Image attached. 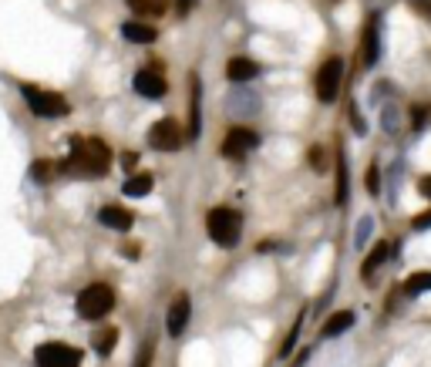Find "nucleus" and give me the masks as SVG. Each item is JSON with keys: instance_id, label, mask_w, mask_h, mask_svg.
I'll use <instances>...</instances> for the list:
<instances>
[{"instance_id": "f257e3e1", "label": "nucleus", "mask_w": 431, "mask_h": 367, "mask_svg": "<svg viewBox=\"0 0 431 367\" xmlns=\"http://www.w3.org/2000/svg\"><path fill=\"white\" fill-rule=\"evenodd\" d=\"M111 169V152L102 138H75L71 142V156L61 162V172L81 176V179H95Z\"/></svg>"}, {"instance_id": "f03ea898", "label": "nucleus", "mask_w": 431, "mask_h": 367, "mask_svg": "<svg viewBox=\"0 0 431 367\" xmlns=\"http://www.w3.org/2000/svg\"><path fill=\"white\" fill-rule=\"evenodd\" d=\"M205 233H209V239L216 246L232 250L239 243V236H243V216L236 209H229V206H216L205 216Z\"/></svg>"}, {"instance_id": "7ed1b4c3", "label": "nucleus", "mask_w": 431, "mask_h": 367, "mask_svg": "<svg viewBox=\"0 0 431 367\" xmlns=\"http://www.w3.org/2000/svg\"><path fill=\"white\" fill-rule=\"evenodd\" d=\"M75 310L81 320H102L115 310V290L108 283H88V287L77 293Z\"/></svg>"}, {"instance_id": "20e7f679", "label": "nucleus", "mask_w": 431, "mask_h": 367, "mask_svg": "<svg viewBox=\"0 0 431 367\" xmlns=\"http://www.w3.org/2000/svg\"><path fill=\"white\" fill-rule=\"evenodd\" d=\"M21 95H24L27 108H30L37 118H64V115L71 111V105H68L64 95L48 91V88H41V84H24Z\"/></svg>"}, {"instance_id": "39448f33", "label": "nucleus", "mask_w": 431, "mask_h": 367, "mask_svg": "<svg viewBox=\"0 0 431 367\" xmlns=\"http://www.w3.org/2000/svg\"><path fill=\"white\" fill-rule=\"evenodd\" d=\"M340 84H344V61H340V57H327V61L320 64V71H317V81H313L317 98H320L324 105L337 102Z\"/></svg>"}, {"instance_id": "423d86ee", "label": "nucleus", "mask_w": 431, "mask_h": 367, "mask_svg": "<svg viewBox=\"0 0 431 367\" xmlns=\"http://www.w3.org/2000/svg\"><path fill=\"white\" fill-rule=\"evenodd\" d=\"M34 364L37 367H81V350L68 347V344H61V341L41 344L34 350Z\"/></svg>"}, {"instance_id": "0eeeda50", "label": "nucleus", "mask_w": 431, "mask_h": 367, "mask_svg": "<svg viewBox=\"0 0 431 367\" xmlns=\"http://www.w3.org/2000/svg\"><path fill=\"white\" fill-rule=\"evenodd\" d=\"M253 149H259V135H256L253 129H246V125L229 129L226 138H223V145H219L223 158H243V156H250Z\"/></svg>"}, {"instance_id": "6e6552de", "label": "nucleus", "mask_w": 431, "mask_h": 367, "mask_svg": "<svg viewBox=\"0 0 431 367\" xmlns=\"http://www.w3.org/2000/svg\"><path fill=\"white\" fill-rule=\"evenodd\" d=\"M149 145L155 152H176L182 145V129H178L176 118H158L149 129Z\"/></svg>"}, {"instance_id": "1a4fd4ad", "label": "nucleus", "mask_w": 431, "mask_h": 367, "mask_svg": "<svg viewBox=\"0 0 431 367\" xmlns=\"http://www.w3.org/2000/svg\"><path fill=\"white\" fill-rule=\"evenodd\" d=\"M360 68H374L380 57V17L378 14H371L367 17V24L360 30Z\"/></svg>"}, {"instance_id": "9d476101", "label": "nucleus", "mask_w": 431, "mask_h": 367, "mask_svg": "<svg viewBox=\"0 0 431 367\" xmlns=\"http://www.w3.org/2000/svg\"><path fill=\"white\" fill-rule=\"evenodd\" d=\"M189 317H192V300H189L185 293H178L176 300H172V307H169V314H165V330H169V337H178V334L189 327Z\"/></svg>"}, {"instance_id": "9b49d317", "label": "nucleus", "mask_w": 431, "mask_h": 367, "mask_svg": "<svg viewBox=\"0 0 431 367\" xmlns=\"http://www.w3.org/2000/svg\"><path fill=\"white\" fill-rule=\"evenodd\" d=\"M135 91L142 95V98H162L165 91H169V84H165V78L158 75V71H138L135 75Z\"/></svg>"}, {"instance_id": "f8f14e48", "label": "nucleus", "mask_w": 431, "mask_h": 367, "mask_svg": "<svg viewBox=\"0 0 431 367\" xmlns=\"http://www.w3.org/2000/svg\"><path fill=\"white\" fill-rule=\"evenodd\" d=\"M226 78L236 81V84H246V81L259 78V64L250 61V57H229L226 61Z\"/></svg>"}, {"instance_id": "ddd939ff", "label": "nucleus", "mask_w": 431, "mask_h": 367, "mask_svg": "<svg viewBox=\"0 0 431 367\" xmlns=\"http://www.w3.org/2000/svg\"><path fill=\"white\" fill-rule=\"evenodd\" d=\"M192 98H189V138H199L203 131V91H199V78L192 75Z\"/></svg>"}, {"instance_id": "4468645a", "label": "nucleus", "mask_w": 431, "mask_h": 367, "mask_svg": "<svg viewBox=\"0 0 431 367\" xmlns=\"http://www.w3.org/2000/svg\"><path fill=\"white\" fill-rule=\"evenodd\" d=\"M98 219H102V226H108V229H118V233H125V229H131V212L122 209V206H104L102 212H98Z\"/></svg>"}, {"instance_id": "2eb2a0df", "label": "nucleus", "mask_w": 431, "mask_h": 367, "mask_svg": "<svg viewBox=\"0 0 431 367\" xmlns=\"http://www.w3.org/2000/svg\"><path fill=\"white\" fill-rule=\"evenodd\" d=\"M122 37L131 41V44H152V41H155V27L152 24H142V21H125V24H122Z\"/></svg>"}, {"instance_id": "dca6fc26", "label": "nucleus", "mask_w": 431, "mask_h": 367, "mask_svg": "<svg viewBox=\"0 0 431 367\" xmlns=\"http://www.w3.org/2000/svg\"><path fill=\"white\" fill-rule=\"evenodd\" d=\"M354 327V314L351 310H340V314H330L327 323H324V330H320V337L330 341V337H337V334H344V330H351Z\"/></svg>"}, {"instance_id": "f3484780", "label": "nucleus", "mask_w": 431, "mask_h": 367, "mask_svg": "<svg viewBox=\"0 0 431 367\" xmlns=\"http://www.w3.org/2000/svg\"><path fill=\"white\" fill-rule=\"evenodd\" d=\"M391 256V243H378L367 256H364V266H360V276H374V270H378L380 263Z\"/></svg>"}, {"instance_id": "a211bd4d", "label": "nucleus", "mask_w": 431, "mask_h": 367, "mask_svg": "<svg viewBox=\"0 0 431 367\" xmlns=\"http://www.w3.org/2000/svg\"><path fill=\"white\" fill-rule=\"evenodd\" d=\"M155 189V179L149 176V172H138V176H131L125 182V196H131V199H142V196H149Z\"/></svg>"}, {"instance_id": "6ab92c4d", "label": "nucleus", "mask_w": 431, "mask_h": 367, "mask_svg": "<svg viewBox=\"0 0 431 367\" xmlns=\"http://www.w3.org/2000/svg\"><path fill=\"white\" fill-rule=\"evenodd\" d=\"M421 293H431V270L411 273L405 280V297H421Z\"/></svg>"}, {"instance_id": "aec40b11", "label": "nucleus", "mask_w": 431, "mask_h": 367, "mask_svg": "<svg viewBox=\"0 0 431 367\" xmlns=\"http://www.w3.org/2000/svg\"><path fill=\"white\" fill-rule=\"evenodd\" d=\"M333 199H337V206L347 203V156H344V149H337V192H333Z\"/></svg>"}, {"instance_id": "412c9836", "label": "nucleus", "mask_w": 431, "mask_h": 367, "mask_svg": "<svg viewBox=\"0 0 431 367\" xmlns=\"http://www.w3.org/2000/svg\"><path fill=\"white\" fill-rule=\"evenodd\" d=\"M115 341H118V330H115V327H104V330L95 334V350H98L102 357H108V354L115 350Z\"/></svg>"}, {"instance_id": "4be33fe9", "label": "nucleus", "mask_w": 431, "mask_h": 367, "mask_svg": "<svg viewBox=\"0 0 431 367\" xmlns=\"http://www.w3.org/2000/svg\"><path fill=\"white\" fill-rule=\"evenodd\" d=\"M229 108H232V111H256L259 102H256V95H243V91H236V95L229 98Z\"/></svg>"}, {"instance_id": "5701e85b", "label": "nucleus", "mask_w": 431, "mask_h": 367, "mask_svg": "<svg viewBox=\"0 0 431 367\" xmlns=\"http://www.w3.org/2000/svg\"><path fill=\"white\" fill-rule=\"evenodd\" d=\"M300 327H304V310H300V317L293 320V327H290V334H286V341H283V347H279V357H286V354L293 350V341H297V334H300Z\"/></svg>"}, {"instance_id": "b1692460", "label": "nucleus", "mask_w": 431, "mask_h": 367, "mask_svg": "<svg viewBox=\"0 0 431 367\" xmlns=\"http://www.w3.org/2000/svg\"><path fill=\"white\" fill-rule=\"evenodd\" d=\"M30 176H34L37 182H51L54 165H51V162H34V165H30Z\"/></svg>"}, {"instance_id": "393cba45", "label": "nucleus", "mask_w": 431, "mask_h": 367, "mask_svg": "<svg viewBox=\"0 0 431 367\" xmlns=\"http://www.w3.org/2000/svg\"><path fill=\"white\" fill-rule=\"evenodd\" d=\"M128 7L138 10V14H158V10H162V0H128Z\"/></svg>"}, {"instance_id": "a878e982", "label": "nucleus", "mask_w": 431, "mask_h": 367, "mask_svg": "<svg viewBox=\"0 0 431 367\" xmlns=\"http://www.w3.org/2000/svg\"><path fill=\"white\" fill-rule=\"evenodd\" d=\"M371 229H374V219H371V216H364V219L357 223V246H364V243H367Z\"/></svg>"}, {"instance_id": "bb28decb", "label": "nucleus", "mask_w": 431, "mask_h": 367, "mask_svg": "<svg viewBox=\"0 0 431 367\" xmlns=\"http://www.w3.org/2000/svg\"><path fill=\"white\" fill-rule=\"evenodd\" d=\"M152 347H155L152 341H145L142 347H138V357H135V367H149V364H152Z\"/></svg>"}, {"instance_id": "cd10ccee", "label": "nucleus", "mask_w": 431, "mask_h": 367, "mask_svg": "<svg viewBox=\"0 0 431 367\" xmlns=\"http://www.w3.org/2000/svg\"><path fill=\"white\" fill-rule=\"evenodd\" d=\"M407 7L418 14V17H425V21H431V0H407Z\"/></svg>"}, {"instance_id": "c85d7f7f", "label": "nucleus", "mask_w": 431, "mask_h": 367, "mask_svg": "<svg viewBox=\"0 0 431 367\" xmlns=\"http://www.w3.org/2000/svg\"><path fill=\"white\" fill-rule=\"evenodd\" d=\"M367 192L371 196H380V179H378V165L367 169Z\"/></svg>"}, {"instance_id": "c756f323", "label": "nucleus", "mask_w": 431, "mask_h": 367, "mask_svg": "<svg viewBox=\"0 0 431 367\" xmlns=\"http://www.w3.org/2000/svg\"><path fill=\"white\" fill-rule=\"evenodd\" d=\"M351 122H354L357 135H367V122L360 118V111H357V102H351Z\"/></svg>"}, {"instance_id": "7c9ffc66", "label": "nucleus", "mask_w": 431, "mask_h": 367, "mask_svg": "<svg viewBox=\"0 0 431 367\" xmlns=\"http://www.w3.org/2000/svg\"><path fill=\"white\" fill-rule=\"evenodd\" d=\"M306 158L313 162V169H317V172H324V149H320V145H313V149L306 152Z\"/></svg>"}, {"instance_id": "2f4dec72", "label": "nucleus", "mask_w": 431, "mask_h": 367, "mask_svg": "<svg viewBox=\"0 0 431 367\" xmlns=\"http://www.w3.org/2000/svg\"><path fill=\"white\" fill-rule=\"evenodd\" d=\"M425 122H428V111H425V108H414V111H411V129L421 131V125H425Z\"/></svg>"}, {"instance_id": "473e14b6", "label": "nucleus", "mask_w": 431, "mask_h": 367, "mask_svg": "<svg viewBox=\"0 0 431 367\" xmlns=\"http://www.w3.org/2000/svg\"><path fill=\"white\" fill-rule=\"evenodd\" d=\"M411 229H431V209L421 212V216H414V219H411Z\"/></svg>"}, {"instance_id": "72a5a7b5", "label": "nucleus", "mask_w": 431, "mask_h": 367, "mask_svg": "<svg viewBox=\"0 0 431 367\" xmlns=\"http://www.w3.org/2000/svg\"><path fill=\"white\" fill-rule=\"evenodd\" d=\"M172 7H176V14L178 17H185L192 7H196V0H172Z\"/></svg>"}, {"instance_id": "f704fd0d", "label": "nucleus", "mask_w": 431, "mask_h": 367, "mask_svg": "<svg viewBox=\"0 0 431 367\" xmlns=\"http://www.w3.org/2000/svg\"><path fill=\"white\" fill-rule=\"evenodd\" d=\"M418 192H421V196H428V199H431V176H425V179L418 182Z\"/></svg>"}, {"instance_id": "c9c22d12", "label": "nucleus", "mask_w": 431, "mask_h": 367, "mask_svg": "<svg viewBox=\"0 0 431 367\" xmlns=\"http://www.w3.org/2000/svg\"><path fill=\"white\" fill-rule=\"evenodd\" d=\"M135 152H125V156H122V165H125V169H131V165H135Z\"/></svg>"}, {"instance_id": "e433bc0d", "label": "nucleus", "mask_w": 431, "mask_h": 367, "mask_svg": "<svg viewBox=\"0 0 431 367\" xmlns=\"http://www.w3.org/2000/svg\"><path fill=\"white\" fill-rule=\"evenodd\" d=\"M333 3H337V0H333Z\"/></svg>"}]
</instances>
